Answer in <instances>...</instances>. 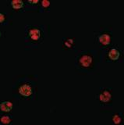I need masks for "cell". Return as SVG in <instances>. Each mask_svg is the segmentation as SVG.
Returning <instances> with one entry per match:
<instances>
[{"mask_svg": "<svg viewBox=\"0 0 124 125\" xmlns=\"http://www.w3.org/2000/svg\"><path fill=\"white\" fill-rule=\"evenodd\" d=\"M25 38L30 43L38 44L43 39V29L40 26H27L25 29Z\"/></svg>", "mask_w": 124, "mask_h": 125, "instance_id": "cell-1", "label": "cell"}, {"mask_svg": "<svg viewBox=\"0 0 124 125\" xmlns=\"http://www.w3.org/2000/svg\"><path fill=\"white\" fill-rule=\"evenodd\" d=\"M76 65L82 70H90L95 64V59L93 55L88 51H82L76 57Z\"/></svg>", "mask_w": 124, "mask_h": 125, "instance_id": "cell-2", "label": "cell"}, {"mask_svg": "<svg viewBox=\"0 0 124 125\" xmlns=\"http://www.w3.org/2000/svg\"><path fill=\"white\" fill-rule=\"evenodd\" d=\"M18 94L21 98L24 99H31L34 95V88L32 83L29 81H24L19 84L18 88Z\"/></svg>", "mask_w": 124, "mask_h": 125, "instance_id": "cell-3", "label": "cell"}, {"mask_svg": "<svg viewBox=\"0 0 124 125\" xmlns=\"http://www.w3.org/2000/svg\"><path fill=\"white\" fill-rule=\"evenodd\" d=\"M98 100L102 105H109L112 103V90L102 88L98 94Z\"/></svg>", "mask_w": 124, "mask_h": 125, "instance_id": "cell-4", "label": "cell"}, {"mask_svg": "<svg viewBox=\"0 0 124 125\" xmlns=\"http://www.w3.org/2000/svg\"><path fill=\"white\" fill-rule=\"evenodd\" d=\"M95 40L99 45L104 47L110 46L112 40V35L109 31H104L98 32L95 36Z\"/></svg>", "mask_w": 124, "mask_h": 125, "instance_id": "cell-5", "label": "cell"}, {"mask_svg": "<svg viewBox=\"0 0 124 125\" xmlns=\"http://www.w3.org/2000/svg\"><path fill=\"white\" fill-rule=\"evenodd\" d=\"M122 56V52L121 50L117 46L112 45L109 46L107 49L106 52V58L109 61H116Z\"/></svg>", "mask_w": 124, "mask_h": 125, "instance_id": "cell-6", "label": "cell"}, {"mask_svg": "<svg viewBox=\"0 0 124 125\" xmlns=\"http://www.w3.org/2000/svg\"><path fill=\"white\" fill-rule=\"evenodd\" d=\"M13 108V103L10 100H5L0 103V111L3 113H9L12 111Z\"/></svg>", "mask_w": 124, "mask_h": 125, "instance_id": "cell-7", "label": "cell"}, {"mask_svg": "<svg viewBox=\"0 0 124 125\" xmlns=\"http://www.w3.org/2000/svg\"><path fill=\"white\" fill-rule=\"evenodd\" d=\"M13 120V116L10 113H2L0 116V124L2 125H10Z\"/></svg>", "mask_w": 124, "mask_h": 125, "instance_id": "cell-8", "label": "cell"}, {"mask_svg": "<svg viewBox=\"0 0 124 125\" xmlns=\"http://www.w3.org/2000/svg\"><path fill=\"white\" fill-rule=\"evenodd\" d=\"M76 40L73 37H67L63 40V46L65 49H72L75 45Z\"/></svg>", "mask_w": 124, "mask_h": 125, "instance_id": "cell-9", "label": "cell"}, {"mask_svg": "<svg viewBox=\"0 0 124 125\" xmlns=\"http://www.w3.org/2000/svg\"><path fill=\"white\" fill-rule=\"evenodd\" d=\"M10 4L13 9L16 10H21L25 7V2L23 0H10Z\"/></svg>", "mask_w": 124, "mask_h": 125, "instance_id": "cell-10", "label": "cell"}, {"mask_svg": "<svg viewBox=\"0 0 124 125\" xmlns=\"http://www.w3.org/2000/svg\"><path fill=\"white\" fill-rule=\"evenodd\" d=\"M112 121L114 125H121L123 121V117L122 113H115L112 116Z\"/></svg>", "mask_w": 124, "mask_h": 125, "instance_id": "cell-11", "label": "cell"}, {"mask_svg": "<svg viewBox=\"0 0 124 125\" xmlns=\"http://www.w3.org/2000/svg\"><path fill=\"white\" fill-rule=\"evenodd\" d=\"M40 4V8L41 10H45L49 8L50 5H51V2L49 0H41V1L39 2Z\"/></svg>", "mask_w": 124, "mask_h": 125, "instance_id": "cell-12", "label": "cell"}, {"mask_svg": "<svg viewBox=\"0 0 124 125\" xmlns=\"http://www.w3.org/2000/svg\"><path fill=\"white\" fill-rule=\"evenodd\" d=\"M7 15L3 13V12H0V24H2V23H5L7 21Z\"/></svg>", "mask_w": 124, "mask_h": 125, "instance_id": "cell-13", "label": "cell"}, {"mask_svg": "<svg viewBox=\"0 0 124 125\" xmlns=\"http://www.w3.org/2000/svg\"><path fill=\"white\" fill-rule=\"evenodd\" d=\"M39 0H28L27 1V2H28V4H30V5H33V6H35L37 5V4L39 3Z\"/></svg>", "mask_w": 124, "mask_h": 125, "instance_id": "cell-14", "label": "cell"}, {"mask_svg": "<svg viewBox=\"0 0 124 125\" xmlns=\"http://www.w3.org/2000/svg\"><path fill=\"white\" fill-rule=\"evenodd\" d=\"M2 31H0V38H1V37H2Z\"/></svg>", "mask_w": 124, "mask_h": 125, "instance_id": "cell-15", "label": "cell"}, {"mask_svg": "<svg viewBox=\"0 0 124 125\" xmlns=\"http://www.w3.org/2000/svg\"><path fill=\"white\" fill-rule=\"evenodd\" d=\"M109 125H114V124H109Z\"/></svg>", "mask_w": 124, "mask_h": 125, "instance_id": "cell-16", "label": "cell"}]
</instances>
